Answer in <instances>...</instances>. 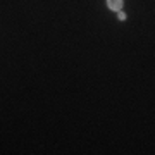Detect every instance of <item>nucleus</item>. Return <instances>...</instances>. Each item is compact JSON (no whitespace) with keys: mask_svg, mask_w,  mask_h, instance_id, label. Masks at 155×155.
I'll list each match as a JSON object with an SVG mask.
<instances>
[{"mask_svg":"<svg viewBox=\"0 0 155 155\" xmlns=\"http://www.w3.org/2000/svg\"><path fill=\"white\" fill-rule=\"evenodd\" d=\"M107 7H109L110 11H121L122 0H107Z\"/></svg>","mask_w":155,"mask_h":155,"instance_id":"1","label":"nucleus"},{"mask_svg":"<svg viewBox=\"0 0 155 155\" xmlns=\"http://www.w3.org/2000/svg\"><path fill=\"white\" fill-rule=\"evenodd\" d=\"M117 17H119L121 21H124V19H126V14H124V12H121V11H117Z\"/></svg>","mask_w":155,"mask_h":155,"instance_id":"2","label":"nucleus"}]
</instances>
